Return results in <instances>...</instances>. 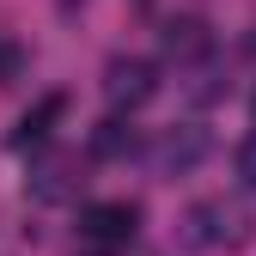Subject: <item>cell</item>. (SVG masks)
I'll return each instance as SVG.
<instances>
[{
	"instance_id": "cell-1",
	"label": "cell",
	"mask_w": 256,
	"mask_h": 256,
	"mask_svg": "<svg viewBox=\"0 0 256 256\" xmlns=\"http://www.w3.org/2000/svg\"><path fill=\"white\" fill-rule=\"evenodd\" d=\"M134 232H140V208L134 202H92L80 214V238L92 250H128Z\"/></svg>"
},
{
	"instance_id": "cell-2",
	"label": "cell",
	"mask_w": 256,
	"mask_h": 256,
	"mask_svg": "<svg viewBox=\"0 0 256 256\" xmlns=\"http://www.w3.org/2000/svg\"><path fill=\"white\" fill-rule=\"evenodd\" d=\"M183 226H189V244H202V250H226V244H244L250 238V220L232 202H196Z\"/></svg>"
},
{
	"instance_id": "cell-3",
	"label": "cell",
	"mask_w": 256,
	"mask_h": 256,
	"mask_svg": "<svg viewBox=\"0 0 256 256\" xmlns=\"http://www.w3.org/2000/svg\"><path fill=\"white\" fill-rule=\"evenodd\" d=\"M152 92H158V68L140 61V55H116L110 68H104V98L116 110H140Z\"/></svg>"
},
{
	"instance_id": "cell-4",
	"label": "cell",
	"mask_w": 256,
	"mask_h": 256,
	"mask_svg": "<svg viewBox=\"0 0 256 256\" xmlns=\"http://www.w3.org/2000/svg\"><path fill=\"white\" fill-rule=\"evenodd\" d=\"M202 152H208V134H202V128H165L158 146H152V171L158 177H183V171L202 165Z\"/></svg>"
},
{
	"instance_id": "cell-5",
	"label": "cell",
	"mask_w": 256,
	"mask_h": 256,
	"mask_svg": "<svg viewBox=\"0 0 256 256\" xmlns=\"http://www.w3.org/2000/svg\"><path fill=\"white\" fill-rule=\"evenodd\" d=\"M61 116H68V98H61V92H49L37 110H24V116H18V134H12V146H43V140L55 134V122H61Z\"/></svg>"
},
{
	"instance_id": "cell-6",
	"label": "cell",
	"mask_w": 256,
	"mask_h": 256,
	"mask_svg": "<svg viewBox=\"0 0 256 256\" xmlns=\"http://www.w3.org/2000/svg\"><path fill=\"white\" fill-rule=\"evenodd\" d=\"M165 55H177V61L208 55V24H202V18H171V24H165Z\"/></svg>"
},
{
	"instance_id": "cell-7",
	"label": "cell",
	"mask_w": 256,
	"mask_h": 256,
	"mask_svg": "<svg viewBox=\"0 0 256 256\" xmlns=\"http://www.w3.org/2000/svg\"><path fill=\"white\" fill-rule=\"evenodd\" d=\"M92 152H98V158H122V152H134V128H128L122 116L98 122V134H92Z\"/></svg>"
},
{
	"instance_id": "cell-8",
	"label": "cell",
	"mask_w": 256,
	"mask_h": 256,
	"mask_svg": "<svg viewBox=\"0 0 256 256\" xmlns=\"http://www.w3.org/2000/svg\"><path fill=\"white\" fill-rule=\"evenodd\" d=\"M238 183H244V189H256V134H244V140H238Z\"/></svg>"
},
{
	"instance_id": "cell-9",
	"label": "cell",
	"mask_w": 256,
	"mask_h": 256,
	"mask_svg": "<svg viewBox=\"0 0 256 256\" xmlns=\"http://www.w3.org/2000/svg\"><path fill=\"white\" fill-rule=\"evenodd\" d=\"M18 74H24V55L12 43H0V86H18Z\"/></svg>"
},
{
	"instance_id": "cell-10",
	"label": "cell",
	"mask_w": 256,
	"mask_h": 256,
	"mask_svg": "<svg viewBox=\"0 0 256 256\" xmlns=\"http://www.w3.org/2000/svg\"><path fill=\"white\" fill-rule=\"evenodd\" d=\"M250 110H256V98H250Z\"/></svg>"
}]
</instances>
